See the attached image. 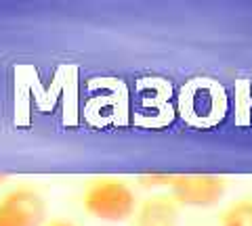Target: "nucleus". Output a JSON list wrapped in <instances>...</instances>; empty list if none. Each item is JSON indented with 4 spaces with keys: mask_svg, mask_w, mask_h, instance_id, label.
<instances>
[{
    "mask_svg": "<svg viewBox=\"0 0 252 226\" xmlns=\"http://www.w3.org/2000/svg\"><path fill=\"white\" fill-rule=\"evenodd\" d=\"M82 207L94 220L126 222L135 218L139 199L130 184L118 178H94L84 186Z\"/></svg>",
    "mask_w": 252,
    "mask_h": 226,
    "instance_id": "obj_1",
    "label": "nucleus"
},
{
    "mask_svg": "<svg viewBox=\"0 0 252 226\" xmlns=\"http://www.w3.org/2000/svg\"><path fill=\"white\" fill-rule=\"evenodd\" d=\"M170 197L185 207H212L225 197L227 182L215 174H175Z\"/></svg>",
    "mask_w": 252,
    "mask_h": 226,
    "instance_id": "obj_2",
    "label": "nucleus"
},
{
    "mask_svg": "<svg viewBox=\"0 0 252 226\" xmlns=\"http://www.w3.org/2000/svg\"><path fill=\"white\" fill-rule=\"evenodd\" d=\"M44 218V199L30 186H17L0 197V226H42Z\"/></svg>",
    "mask_w": 252,
    "mask_h": 226,
    "instance_id": "obj_3",
    "label": "nucleus"
},
{
    "mask_svg": "<svg viewBox=\"0 0 252 226\" xmlns=\"http://www.w3.org/2000/svg\"><path fill=\"white\" fill-rule=\"evenodd\" d=\"M135 226H179V203L170 195H156L139 203Z\"/></svg>",
    "mask_w": 252,
    "mask_h": 226,
    "instance_id": "obj_4",
    "label": "nucleus"
},
{
    "mask_svg": "<svg viewBox=\"0 0 252 226\" xmlns=\"http://www.w3.org/2000/svg\"><path fill=\"white\" fill-rule=\"evenodd\" d=\"M220 226H252V199L229 205L220 216Z\"/></svg>",
    "mask_w": 252,
    "mask_h": 226,
    "instance_id": "obj_5",
    "label": "nucleus"
},
{
    "mask_svg": "<svg viewBox=\"0 0 252 226\" xmlns=\"http://www.w3.org/2000/svg\"><path fill=\"white\" fill-rule=\"evenodd\" d=\"M175 174H143L139 176V184L145 189H170Z\"/></svg>",
    "mask_w": 252,
    "mask_h": 226,
    "instance_id": "obj_6",
    "label": "nucleus"
},
{
    "mask_svg": "<svg viewBox=\"0 0 252 226\" xmlns=\"http://www.w3.org/2000/svg\"><path fill=\"white\" fill-rule=\"evenodd\" d=\"M46 226H74V224H72V222H65V220H57V222L46 224Z\"/></svg>",
    "mask_w": 252,
    "mask_h": 226,
    "instance_id": "obj_7",
    "label": "nucleus"
},
{
    "mask_svg": "<svg viewBox=\"0 0 252 226\" xmlns=\"http://www.w3.org/2000/svg\"><path fill=\"white\" fill-rule=\"evenodd\" d=\"M4 180H6V176H4V174H0V184H2Z\"/></svg>",
    "mask_w": 252,
    "mask_h": 226,
    "instance_id": "obj_8",
    "label": "nucleus"
}]
</instances>
